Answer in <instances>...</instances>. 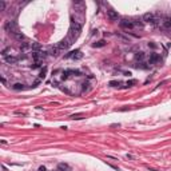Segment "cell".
Instances as JSON below:
<instances>
[{"label":"cell","mask_w":171,"mask_h":171,"mask_svg":"<svg viewBox=\"0 0 171 171\" xmlns=\"http://www.w3.org/2000/svg\"><path fill=\"white\" fill-rule=\"evenodd\" d=\"M80 32H82L80 23H78V21H72V23H71L70 33H68V39H70V42H74L75 39H78L79 35H80Z\"/></svg>","instance_id":"6da1fadb"},{"label":"cell","mask_w":171,"mask_h":171,"mask_svg":"<svg viewBox=\"0 0 171 171\" xmlns=\"http://www.w3.org/2000/svg\"><path fill=\"white\" fill-rule=\"evenodd\" d=\"M4 28H5V31H7V32L12 33V35H16V33H19V32H18V27H16L15 21H7V23L4 24Z\"/></svg>","instance_id":"7a4b0ae2"},{"label":"cell","mask_w":171,"mask_h":171,"mask_svg":"<svg viewBox=\"0 0 171 171\" xmlns=\"http://www.w3.org/2000/svg\"><path fill=\"white\" fill-rule=\"evenodd\" d=\"M119 24H120V27L124 28V30H132V28L135 27V25H134V21L128 20V19H122Z\"/></svg>","instance_id":"3957f363"},{"label":"cell","mask_w":171,"mask_h":171,"mask_svg":"<svg viewBox=\"0 0 171 171\" xmlns=\"http://www.w3.org/2000/svg\"><path fill=\"white\" fill-rule=\"evenodd\" d=\"M143 20L147 21V23H155V21H158V20H156V18H155V15H154V13H151V12L144 13V15H143Z\"/></svg>","instance_id":"277c9868"},{"label":"cell","mask_w":171,"mask_h":171,"mask_svg":"<svg viewBox=\"0 0 171 171\" xmlns=\"http://www.w3.org/2000/svg\"><path fill=\"white\" fill-rule=\"evenodd\" d=\"M67 58H74V59H76V60H78V59H82V58H83V53H82L79 50H76V51H72V52L68 53Z\"/></svg>","instance_id":"5b68a950"},{"label":"cell","mask_w":171,"mask_h":171,"mask_svg":"<svg viewBox=\"0 0 171 171\" xmlns=\"http://www.w3.org/2000/svg\"><path fill=\"white\" fill-rule=\"evenodd\" d=\"M70 45H71V42H70V39H64V40H62V42L58 44V47L60 48L62 51H63V50H67V48L70 47Z\"/></svg>","instance_id":"8992f818"},{"label":"cell","mask_w":171,"mask_h":171,"mask_svg":"<svg viewBox=\"0 0 171 171\" xmlns=\"http://www.w3.org/2000/svg\"><path fill=\"white\" fill-rule=\"evenodd\" d=\"M107 16H108L110 20H118L119 19V13L116 12V11H112V10L107 11Z\"/></svg>","instance_id":"52a82bcc"},{"label":"cell","mask_w":171,"mask_h":171,"mask_svg":"<svg viewBox=\"0 0 171 171\" xmlns=\"http://www.w3.org/2000/svg\"><path fill=\"white\" fill-rule=\"evenodd\" d=\"M60 52H62V50L58 47V45H55V47H52V48H51L50 55H51V56H53V58H56V56H59V55H60Z\"/></svg>","instance_id":"ba28073f"},{"label":"cell","mask_w":171,"mask_h":171,"mask_svg":"<svg viewBox=\"0 0 171 171\" xmlns=\"http://www.w3.org/2000/svg\"><path fill=\"white\" fill-rule=\"evenodd\" d=\"M158 62H160V56H159L158 53H151L149 63L150 64H155V63H158Z\"/></svg>","instance_id":"9c48e42d"},{"label":"cell","mask_w":171,"mask_h":171,"mask_svg":"<svg viewBox=\"0 0 171 171\" xmlns=\"http://www.w3.org/2000/svg\"><path fill=\"white\" fill-rule=\"evenodd\" d=\"M4 60L7 62L8 64H15V63H18L19 62V58L18 56H7V58H4Z\"/></svg>","instance_id":"30bf717a"},{"label":"cell","mask_w":171,"mask_h":171,"mask_svg":"<svg viewBox=\"0 0 171 171\" xmlns=\"http://www.w3.org/2000/svg\"><path fill=\"white\" fill-rule=\"evenodd\" d=\"M162 27L163 28H171V18H164L162 21Z\"/></svg>","instance_id":"8fae6325"},{"label":"cell","mask_w":171,"mask_h":171,"mask_svg":"<svg viewBox=\"0 0 171 171\" xmlns=\"http://www.w3.org/2000/svg\"><path fill=\"white\" fill-rule=\"evenodd\" d=\"M31 48H32V51L33 52H40V44H39V43H33L32 45H31Z\"/></svg>","instance_id":"7c38bea8"},{"label":"cell","mask_w":171,"mask_h":171,"mask_svg":"<svg viewBox=\"0 0 171 171\" xmlns=\"http://www.w3.org/2000/svg\"><path fill=\"white\" fill-rule=\"evenodd\" d=\"M28 48H31V44H30V43L23 42L21 44H20V50H21V51H25V50H28Z\"/></svg>","instance_id":"4fadbf2b"},{"label":"cell","mask_w":171,"mask_h":171,"mask_svg":"<svg viewBox=\"0 0 171 171\" xmlns=\"http://www.w3.org/2000/svg\"><path fill=\"white\" fill-rule=\"evenodd\" d=\"M13 90H24V84H23V83H15V84H13Z\"/></svg>","instance_id":"5bb4252c"},{"label":"cell","mask_w":171,"mask_h":171,"mask_svg":"<svg viewBox=\"0 0 171 171\" xmlns=\"http://www.w3.org/2000/svg\"><path fill=\"white\" fill-rule=\"evenodd\" d=\"M104 45H106V40H99L94 43V47H104Z\"/></svg>","instance_id":"9a60e30c"},{"label":"cell","mask_w":171,"mask_h":171,"mask_svg":"<svg viewBox=\"0 0 171 171\" xmlns=\"http://www.w3.org/2000/svg\"><path fill=\"white\" fill-rule=\"evenodd\" d=\"M135 67H136V68H142V70H146V68H149V65H146V63H144V62H140V63H138Z\"/></svg>","instance_id":"2e32d148"},{"label":"cell","mask_w":171,"mask_h":171,"mask_svg":"<svg viewBox=\"0 0 171 171\" xmlns=\"http://www.w3.org/2000/svg\"><path fill=\"white\" fill-rule=\"evenodd\" d=\"M58 169L60 170V171H67L68 170V164H65V163H60L58 166Z\"/></svg>","instance_id":"e0dca14e"},{"label":"cell","mask_w":171,"mask_h":171,"mask_svg":"<svg viewBox=\"0 0 171 171\" xmlns=\"http://www.w3.org/2000/svg\"><path fill=\"white\" fill-rule=\"evenodd\" d=\"M45 74H47V68H43V70L40 71V74H39V79H44L45 78Z\"/></svg>","instance_id":"ac0fdd59"},{"label":"cell","mask_w":171,"mask_h":171,"mask_svg":"<svg viewBox=\"0 0 171 171\" xmlns=\"http://www.w3.org/2000/svg\"><path fill=\"white\" fill-rule=\"evenodd\" d=\"M135 58H136V60H140V62H142V60L144 59V53H143V52H138Z\"/></svg>","instance_id":"d6986e66"},{"label":"cell","mask_w":171,"mask_h":171,"mask_svg":"<svg viewBox=\"0 0 171 171\" xmlns=\"http://www.w3.org/2000/svg\"><path fill=\"white\" fill-rule=\"evenodd\" d=\"M120 83H122V82H114L112 80V82H110V86H111V87H118Z\"/></svg>","instance_id":"ffe728a7"},{"label":"cell","mask_w":171,"mask_h":171,"mask_svg":"<svg viewBox=\"0 0 171 171\" xmlns=\"http://www.w3.org/2000/svg\"><path fill=\"white\" fill-rule=\"evenodd\" d=\"M134 25H136V27H143V23H142V21H139V20H135V21H134Z\"/></svg>","instance_id":"44dd1931"},{"label":"cell","mask_w":171,"mask_h":171,"mask_svg":"<svg viewBox=\"0 0 171 171\" xmlns=\"http://www.w3.org/2000/svg\"><path fill=\"white\" fill-rule=\"evenodd\" d=\"M15 38L18 39V40H23V39H24V35H21V33H16Z\"/></svg>","instance_id":"7402d4cb"},{"label":"cell","mask_w":171,"mask_h":171,"mask_svg":"<svg viewBox=\"0 0 171 171\" xmlns=\"http://www.w3.org/2000/svg\"><path fill=\"white\" fill-rule=\"evenodd\" d=\"M40 63H36V62H35V63H33L32 65H31V68H32V70H35V68H39V67H40Z\"/></svg>","instance_id":"603a6c76"},{"label":"cell","mask_w":171,"mask_h":171,"mask_svg":"<svg viewBox=\"0 0 171 171\" xmlns=\"http://www.w3.org/2000/svg\"><path fill=\"white\" fill-rule=\"evenodd\" d=\"M82 86H83V91H84V90H87V88H88V86H90V84H88V82H83V84H82Z\"/></svg>","instance_id":"cb8c5ba5"},{"label":"cell","mask_w":171,"mask_h":171,"mask_svg":"<svg viewBox=\"0 0 171 171\" xmlns=\"http://www.w3.org/2000/svg\"><path fill=\"white\" fill-rule=\"evenodd\" d=\"M5 8V3L4 1H0V11H3Z\"/></svg>","instance_id":"d4e9b609"},{"label":"cell","mask_w":171,"mask_h":171,"mask_svg":"<svg viewBox=\"0 0 171 171\" xmlns=\"http://www.w3.org/2000/svg\"><path fill=\"white\" fill-rule=\"evenodd\" d=\"M79 116H82V114H76V115H71V118H72V119H80Z\"/></svg>","instance_id":"484cf974"},{"label":"cell","mask_w":171,"mask_h":171,"mask_svg":"<svg viewBox=\"0 0 171 171\" xmlns=\"http://www.w3.org/2000/svg\"><path fill=\"white\" fill-rule=\"evenodd\" d=\"M135 83H136V82H135V80H130V82H127V83H126V84L128 86V87H131V86H132V84H135Z\"/></svg>","instance_id":"4316f807"},{"label":"cell","mask_w":171,"mask_h":171,"mask_svg":"<svg viewBox=\"0 0 171 171\" xmlns=\"http://www.w3.org/2000/svg\"><path fill=\"white\" fill-rule=\"evenodd\" d=\"M149 47H151V48H156V44H154V43H149Z\"/></svg>","instance_id":"83f0119b"},{"label":"cell","mask_w":171,"mask_h":171,"mask_svg":"<svg viewBox=\"0 0 171 171\" xmlns=\"http://www.w3.org/2000/svg\"><path fill=\"white\" fill-rule=\"evenodd\" d=\"M39 171H45V167L44 166H40V167H39Z\"/></svg>","instance_id":"f1b7e54d"}]
</instances>
